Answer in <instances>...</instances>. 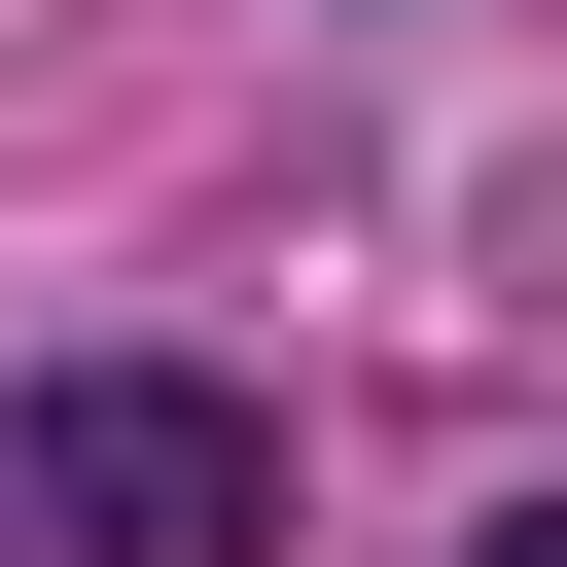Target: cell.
Listing matches in <instances>:
<instances>
[{
    "label": "cell",
    "mask_w": 567,
    "mask_h": 567,
    "mask_svg": "<svg viewBox=\"0 0 567 567\" xmlns=\"http://www.w3.org/2000/svg\"><path fill=\"white\" fill-rule=\"evenodd\" d=\"M496 567H567V496H532V532H496Z\"/></svg>",
    "instance_id": "7a4b0ae2"
},
{
    "label": "cell",
    "mask_w": 567,
    "mask_h": 567,
    "mask_svg": "<svg viewBox=\"0 0 567 567\" xmlns=\"http://www.w3.org/2000/svg\"><path fill=\"white\" fill-rule=\"evenodd\" d=\"M35 567H284V425L177 390V354H71L35 390Z\"/></svg>",
    "instance_id": "6da1fadb"
}]
</instances>
